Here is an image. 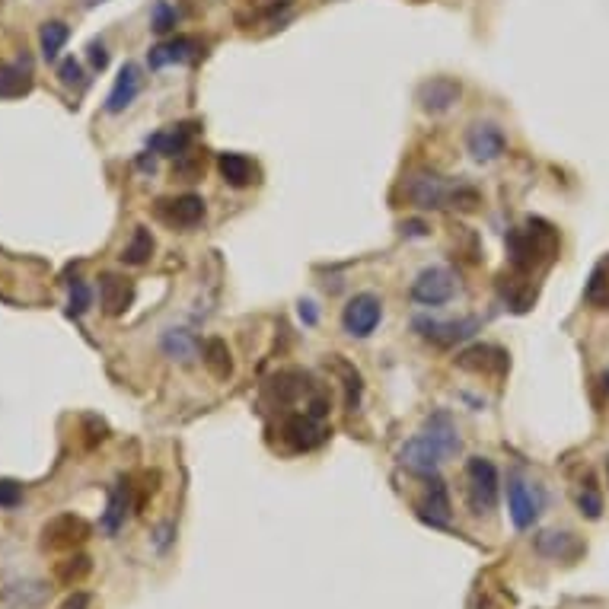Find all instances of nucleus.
I'll return each mask as SVG.
<instances>
[{
  "label": "nucleus",
  "mask_w": 609,
  "mask_h": 609,
  "mask_svg": "<svg viewBox=\"0 0 609 609\" xmlns=\"http://www.w3.org/2000/svg\"><path fill=\"white\" fill-rule=\"evenodd\" d=\"M460 453V431H456V421L450 418V412L437 409L425 418V425L415 437H409L399 447V463L412 472V476H437L450 456Z\"/></svg>",
  "instance_id": "nucleus-1"
},
{
  "label": "nucleus",
  "mask_w": 609,
  "mask_h": 609,
  "mask_svg": "<svg viewBox=\"0 0 609 609\" xmlns=\"http://www.w3.org/2000/svg\"><path fill=\"white\" fill-rule=\"evenodd\" d=\"M562 240H558V230L546 221H527L523 227H514L507 233V262H511V272L533 278L536 272H543L549 262H555Z\"/></svg>",
  "instance_id": "nucleus-2"
},
{
  "label": "nucleus",
  "mask_w": 609,
  "mask_h": 609,
  "mask_svg": "<svg viewBox=\"0 0 609 609\" xmlns=\"http://www.w3.org/2000/svg\"><path fill=\"white\" fill-rule=\"evenodd\" d=\"M498 469L492 460L485 456H472L466 463V501H469V511L482 517V514H492L495 504H498Z\"/></svg>",
  "instance_id": "nucleus-3"
},
{
  "label": "nucleus",
  "mask_w": 609,
  "mask_h": 609,
  "mask_svg": "<svg viewBox=\"0 0 609 609\" xmlns=\"http://www.w3.org/2000/svg\"><path fill=\"white\" fill-rule=\"evenodd\" d=\"M453 192H456V185L437 173H415L405 179V198L421 211H437V208L453 205Z\"/></svg>",
  "instance_id": "nucleus-4"
},
{
  "label": "nucleus",
  "mask_w": 609,
  "mask_h": 609,
  "mask_svg": "<svg viewBox=\"0 0 609 609\" xmlns=\"http://www.w3.org/2000/svg\"><path fill=\"white\" fill-rule=\"evenodd\" d=\"M482 329V319L479 316H466V319H456V323H437V319H425L418 316L415 319V332L425 338V342L437 345V348H453L466 342Z\"/></svg>",
  "instance_id": "nucleus-5"
},
{
  "label": "nucleus",
  "mask_w": 609,
  "mask_h": 609,
  "mask_svg": "<svg viewBox=\"0 0 609 609\" xmlns=\"http://www.w3.org/2000/svg\"><path fill=\"white\" fill-rule=\"evenodd\" d=\"M87 539H90V523L87 520L77 517V514H61V517L45 523L42 549H48V552H71L80 543H87Z\"/></svg>",
  "instance_id": "nucleus-6"
},
{
  "label": "nucleus",
  "mask_w": 609,
  "mask_h": 609,
  "mask_svg": "<svg viewBox=\"0 0 609 609\" xmlns=\"http://www.w3.org/2000/svg\"><path fill=\"white\" fill-rule=\"evenodd\" d=\"M383 319V300L377 294H354L342 313V326L351 338H367Z\"/></svg>",
  "instance_id": "nucleus-7"
},
{
  "label": "nucleus",
  "mask_w": 609,
  "mask_h": 609,
  "mask_svg": "<svg viewBox=\"0 0 609 609\" xmlns=\"http://www.w3.org/2000/svg\"><path fill=\"white\" fill-rule=\"evenodd\" d=\"M456 367L466 370V374H479V377L501 380L507 370H511V358H507L504 348H495V345H472V348H466V351L456 354Z\"/></svg>",
  "instance_id": "nucleus-8"
},
{
  "label": "nucleus",
  "mask_w": 609,
  "mask_h": 609,
  "mask_svg": "<svg viewBox=\"0 0 609 609\" xmlns=\"http://www.w3.org/2000/svg\"><path fill=\"white\" fill-rule=\"evenodd\" d=\"M157 221L173 230H192L205 221V201L198 195H179V198H160L154 205Z\"/></svg>",
  "instance_id": "nucleus-9"
},
{
  "label": "nucleus",
  "mask_w": 609,
  "mask_h": 609,
  "mask_svg": "<svg viewBox=\"0 0 609 609\" xmlns=\"http://www.w3.org/2000/svg\"><path fill=\"white\" fill-rule=\"evenodd\" d=\"M281 434L294 450H316L319 444H326L329 425H326V418H316V415H310L307 409H303V412H294V415L284 418Z\"/></svg>",
  "instance_id": "nucleus-10"
},
{
  "label": "nucleus",
  "mask_w": 609,
  "mask_h": 609,
  "mask_svg": "<svg viewBox=\"0 0 609 609\" xmlns=\"http://www.w3.org/2000/svg\"><path fill=\"white\" fill-rule=\"evenodd\" d=\"M456 294V281L447 268H425L412 284V300L421 307H444Z\"/></svg>",
  "instance_id": "nucleus-11"
},
{
  "label": "nucleus",
  "mask_w": 609,
  "mask_h": 609,
  "mask_svg": "<svg viewBox=\"0 0 609 609\" xmlns=\"http://www.w3.org/2000/svg\"><path fill=\"white\" fill-rule=\"evenodd\" d=\"M463 87L453 77H431L418 87V106L428 115H444L460 103Z\"/></svg>",
  "instance_id": "nucleus-12"
},
{
  "label": "nucleus",
  "mask_w": 609,
  "mask_h": 609,
  "mask_svg": "<svg viewBox=\"0 0 609 609\" xmlns=\"http://www.w3.org/2000/svg\"><path fill=\"white\" fill-rule=\"evenodd\" d=\"M507 507H511L514 527L527 530L536 523L539 507H543V498H539L536 488H530L523 479H511V482H507Z\"/></svg>",
  "instance_id": "nucleus-13"
},
{
  "label": "nucleus",
  "mask_w": 609,
  "mask_h": 609,
  "mask_svg": "<svg viewBox=\"0 0 609 609\" xmlns=\"http://www.w3.org/2000/svg\"><path fill=\"white\" fill-rule=\"evenodd\" d=\"M195 131H198V125H192V122L169 125V128H163V131H157V134H150L147 147L154 150L157 157H182L185 150H192Z\"/></svg>",
  "instance_id": "nucleus-14"
},
{
  "label": "nucleus",
  "mask_w": 609,
  "mask_h": 609,
  "mask_svg": "<svg viewBox=\"0 0 609 609\" xmlns=\"http://www.w3.org/2000/svg\"><path fill=\"white\" fill-rule=\"evenodd\" d=\"M201 52H205V45H201L195 36H176V39H169L157 48H150V67L154 71H160V67H169V64H189L195 61Z\"/></svg>",
  "instance_id": "nucleus-15"
},
{
  "label": "nucleus",
  "mask_w": 609,
  "mask_h": 609,
  "mask_svg": "<svg viewBox=\"0 0 609 609\" xmlns=\"http://www.w3.org/2000/svg\"><path fill=\"white\" fill-rule=\"evenodd\" d=\"M466 147H469L472 160L492 163L507 150V141H504V131L498 125H472L466 134Z\"/></svg>",
  "instance_id": "nucleus-16"
},
{
  "label": "nucleus",
  "mask_w": 609,
  "mask_h": 609,
  "mask_svg": "<svg viewBox=\"0 0 609 609\" xmlns=\"http://www.w3.org/2000/svg\"><path fill=\"white\" fill-rule=\"evenodd\" d=\"M418 517L431 523V527H447L450 523V495H447V485L437 476H428V492H425V501L418 504Z\"/></svg>",
  "instance_id": "nucleus-17"
},
{
  "label": "nucleus",
  "mask_w": 609,
  "mask_h": 609,
  "mask_svg": "<svg viewBox=\"0 0 609 609\" xmlns=\"http://www.w3.org/2000/svg\"><path fill=\"white\" fill-rule=\"evenodd\" d=\"M141 93V67L138 64H125L122 71H118L115 77V87L106 99V112L118 115V112H125L134 99H138Z\"/></svg>",
  "instance_id": "nucleus-18"
},
{
  "label": "nucleus",
  "mask_w": 609,
  "mask_h": 609,
  "mask_svg": "<svg viewBox=\"0 0 609 609\" xmlns=\"http://www.w3.org/2000/svg\"><path fill=\"white\" fill-rule=\"evenodd\" d=\"M99 300H103L106 316H122L134 303V284L122 275L99 278Z\"/></svg>",
  "instance_id": "nucleus-19"
},
{
  "label": "nucleus",
  "mask_w": 609,
  "mask_h": 609,
  "mask_svg": "<svg viewBox=\"0 0 609 609\" xmlns=\"http://www.w3.org/2000/svg\"><path fill=\"white\" fill-rule=\"evenodd\" d=\"M498 294L507 300V307H511V310L527 313L533 307V300H536V284L527 275L511 272V275H501L498 278Z\"/></svg>",
  "instance_id": "nucleus-20"
},
{
  "label": "nucleus",
  "mask_w": 609,
  "mask_h": 609,
  "mask_svg": "<svg viewBox=\"0 0 609 609\" xmlns=\"http://www.w3.org/2000/svg\"><path fill=\"white\" fill-rule=\"evenodd\" d=\"M160 345L166 351V358H173L179 364H192L198 358V351H201L198 335L189 332V329H166L163 338H160Z\"/></svg>",
  "instance_id": "nucleus-21"
},
{
  "label": "nucleus",
  "mask_w": 609,
  "mask_h": 609,
  "mask_svg": "<svg viewBox=\"0 0 609 609\" xmlns=\"http://www.w3.org/2000/svg\"><path fill=\"white\" fill-rule=\"evenodd\" d=\"M217 169H221V176L227 185H233V189H246V185L256 182L259 169L256 163H252L246 154H221V160H217Z\"/></svg>",
  "instance_id": "nucleus-22"
},
{
  "label": "nucleus",
  "mask_w": 609,
  "mask_h": 609,
  "mask_svg": "<svg viewBox=\"0 0 609 609\" xmlns=\"http://www.w3.org/2000/svg\"><path fill=\"white\" fill-rule=\"evenodd\" d=\"M201 358H205V367L211 370L214 380H230L233 377V358H230V348H227L224 338H208Z\"/></svg>",
  "instance_id": "nucleus-23"
},
{
  "label": "nucleus",
  "mask_w": 609,
  "mask_h": 609,
  "mask_svg": "<svg viewBox=\"0 0 609 609\" xmlns=\"http://www.w3.org/2000/svg\"><path fill=\"white\" fill-rule=\"evenodd\" d=\"M584 300L594 310H609V256H603L594 272H590V281L584 287Z\"/></svg>",
  "instance_id": "nucleus-24"
},
{
  "label": "nucleus",
  "mask_w": 609,
  "mask_h": 609,
  "mask_svg": "<svg viewBox=\"0 0 609 609\" xmlns=\"http://www.w3.org/2000/svg\"><path fill=\"white\" fill-rule=\"evenodd\" d=\"M32 90V74L23 64H0V99H16Z\"/></svg>",
  "instance_id": "nucleus-25"
},
{
  "label": "nucleus",
  "mask_w": 609,
  "mask_h": 609,
  "mask_svg": "<svg viewBox=\"0 0 609 609\" xmlns=\"http://www.w3.org/2000/svg\"><path fill=\"white\" fill-rule=\"evenodd\" d=\"M536 546H539V552H543V555L562 558V562H568V558H574V555L581 552V543L571 533H543Z\"/></svg>",
  "instance_id": "nucleus-26"
},
{
  "label": "nucleus",
  "mask_w": 609,
  "mask_h": 609,
  "mask_svg": "<svg viewBox=\"0 0 609 609\" xmlns=\"http://www.w3.org/2000/svg\"><path fill=\"white\" fill-rule=\"evenodd\" d=\"M150 256H154V236H150L147 227H138L131 233L128 246L122 249V262L125 265H144V262H150Z\"/></svg>",
  "instance_id": "nucleus-27"
},
{
  "label": "nucleus",
  "mask_w": 609,
  "mask_h": 609,
  "mask_svg": "<svg viewBox=\"0 0 609 609\" xmlns=\"http://www.w3.org/2000/svg\"><path fill=\"white\" fill-rule=\"evenodd\" d=\"M39 39H42V55L48 61H55L61 55V48L67 45V39H71V29H67L61 20H52V23L42 26V36Z\"/></svg>",
  "instance_id": "nucleus-28"
},
{
  "label": "nucleus",
  "mask_w": 609,
  "mask_h": 609,
  "mask_svg": "<svg viewBox=\"0 0 609 609\" xmlns=\"http://www.w3.org/2000/svg\"><path fill=\"white\" fill-rule=\"evenodd\" d=\"M128 492L131 488L122 482L118 488H112V495H109V507H106V517H103V527L109 533H118V527L125 523V511H128Z\"/></svg>",
  "instance_id": "nucleus-29"
},
{
  "label": "nucleus",
  "mask_w": 609,
  "mask_h": 609,
  "mask_svg": "<svg viewBox=\"0 0 609 609\" xmlns=\"http://www.w3.org/2000/svg\"><path fill=\"white\" fill-rule=\"evenodd\" d=\"M90 558L87 555H71V558H64V562H58L55 568V578L64 584V587H77L83 578L90 574Z\"/></svg>",
  "instance_id": "nucleus-30"
},
{
  "label": "nucleus",
  "mask_w": 609,
  "mask_h": 609,
  "mask_svg": "<svg viewBox=\"0 0 609 609\" xmlns=\"http://www.w3.org/2000/svg\"><path fill=\"white\" fill-rule=\"evenodd\" d=\"M173 176L182 179V182H198L205 176V150H185L182 157H176V166H173Z\"/></svg>",
  "instance_id": "nucleus-31"
},
{
  "label": "nucleus",
  "mask_w": 609,
  "mask_h": 609,
  "mask_svg": "<svg viewBox=\"0 0 609 609\" xmlns=\"http://www.w3.org/2000/svg\"><path fill=\"white\" fill-rule=\"evenodd\" d=\"M578 507H581V514L590 517V520H597V517L603 514V498H600V492L594 488V482H587L581 492H578Z\"/></svg>",
  "instance_id": "nucleus-32"
},
{
  "label": "nucleus",
  "mask_w": 609,
  "mask_h": 609,
  "mask_svg": "<svg viewBox=\"0 0 609 609\" xmlns=\"http://www.w3.org/2000/svg\"><path fill=\"white\" fill-rule=\"evenodd\" d=\"M90 300H93L90 287L83 284V281H74V284H71V300H67V313H71V316H83V313L90 310Z\"/></svg>",
  "instance_id": "nucleus-33"
},
{
  "label": "nucleus",
  "mask_w": 609,
  "mask_h": 609,
  "mask_svg": "<svg viewBox=\"0 0 609 609\" xmlns=\"http://www.w3.org/2000/svg\"><path fill=\"white\" fill-rule=\"evenodd\" d=\"M150 26H154V32H160V36H166V32L176 26V10L169 7L166 0H157L154 16H150Z\"/></svg>",
  "instance_id": "nucleus-34"
},
{
  "label": "nucleus",
  "mask_w": 609,
  "mask_h": 609,
  "mask_svg": "<svg viewBox=\"0 0 609 609\" xmlns=\"http://www.w3.org/2000/svg\"><path fill=\"white\" fill-rule=\"evenodd\" d=\"M342 370H345V386H348V409L354 412L358 409V402H361V374L354 367H348V364H342Z\"/></svg>",
  "instance_id": "nucleus-35"
},
{
  "label": "nucleus",
  "mask_w": 609,
  "mask_h": 609,
  "mask_svg": "<svg viewBox=\"0 0 609 609\" xmlns=\"http://www.w3.org/2000/svg\"><path fill=\"white\" fill-rule=\"evenodd\" d=\"M58 77H61L64 87H80V83H83V71H80V64L74 58H64L58 64Z\"/></svg>",
  "instance_id": "nucleus-36"
},
{
  "label": "nucleus",
  "mask_w": 609,
  "mask_h": 609,
  "mask_svg": "<svg viewBox=\"0 0 609 609\" xmlns=\"http://www.w3.org/2000/svg\"><path fill=\"white\" fill-rule=\"evenodd\" d=\"M23 501V485L13 479H0V507H16Z\"/></svg>",
  "instance_id": "nucleus-37"
},
{
  "label": "nucleus",
  "mask_w": 609,
  "mask_h": 609,
  "mask_svg": "<svg viewBox=\"0 0 609 609\" xmlns=\"http://www.w3.org/2000/svg\"><path fill=\"white\" fill-rule=\"evenodd\" d=\"M90 64L96 67V71H106V67H109V55H106V48L99 45V42L90 45Z\"/></svg>",
  "instance_id": "nucleus-38"
},
{
  "label": "nucleus",
  "mask_w": 609,
  "mask_h": 609,
  "mask_svg": "<svg viewBox=\"0 0 609 609\" xmlns=\"http://www.w3.org/2000/svg\"><path fill=\"white\" fill-rule=\"evenodd\" d=\"M58 609H90V594H83V590H77V594L67 597Z\"/></svg>",
  "instance_id": "nucleus-39"
},
{
  "label": "nucleus",
  "mask_w": 609,
  "mask_h": 609,
  "mask_svg": "<svg viewBox=\"0 0 609 609\" xmlns=\"http://www.w3.org/2000/svg\"><path fill=\"white\" fill-rule=\"evenodd\" d=\"M300 316L307 319L310 326L316 323V310H313V303H310V300H307V303H300Z\"/></svg>",
  "instance_id": "nucleus-40"
},
{
  "label": "nucleus",
  "mask_w": 609,
  "mask_h": 609,
  "mask_svg": "<svg viewBox=\"0 0 609 609\" xmlns=\"http://www.w3.org/2000/svg\"><path fill=\"white\" fill-rule=\"evenodd\" d=\"M402 230H405V227H402ZM405 233H409V236H425V233H428V227L415 221V224H409V230H405Z\"/></svg>",
  "instance_id": "nucleus-41"
},
{
  "label": "nucleus",
  "mask_w": 609,
  "mask_h": 609,
  "mask_svg": "<svg viewBox=\"0 0 609 609\" xmlns=\"http://www.w3.org/2000/svg\"><path fill=\"white\" fill-rule=\"evenodd\" d=\"M96 4H103V0H87V7H96Z\"/></svg>",
  "instance_id": "nucleus-42"
},
{
  "label": "nucleus",
  "mask_w": 609,
  "mask_h": 609,
  "mask_svg": "<svg viewBox=\"0 0 609 609\" xmlns=\"http://www.w3.org/2000/svg\"><path fill=\"white\" fill-rule=\"evenodd\" d=\"M606 476H609V456H606Z\"/></svg>",
  "instance_id": "nucleus-43"
},
{
  "label": "nucleus",
  "mask_w": 609,
  "mask_h": 609,
  "mask_svg": "<svg viewBox=\"0 0 609 609\" xmlns=\"http://www.w3.org/2000/svg\"><path fill=\"white\" fill-rule=\"evenodd\" d=\"M606 386H609V374H606Z\"/></svg>",
  "instance_id": "nucleus-44"
}]
</instances>
